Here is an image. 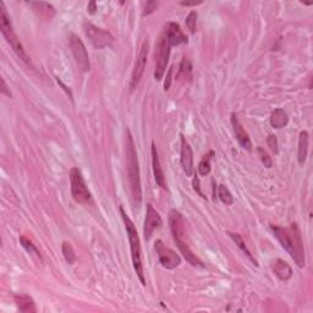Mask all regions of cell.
<instances>
[{
    "mask_svg": "<svg viewBox=\"0 0 313 313\" xmlns=\"http://www.w3.org/2000/svg\"><path fill=\"white\" fill-rule=\"evenodd\" d=\"M88 13L91 15H94L97 13V10H98V8H97V3L96 2H91L88 3V7H87Z\"/></svg>",
    "mask_w": 313,
    "mask_h": 313,
    "instance_id": "cell-35",
    "label": "cell"
},
{
    "mask_svg": "<svg viewBox=\"0 0 313 313\" xmlns=\"http://www.w3.org/2000/svg\"><path fill=\"white\" fill-rule=\"evenodd\" d=\"M62 251L64 254V258H65V261L69 264H74L76 261V253L74 247H72V245L70 244V242H63L62 245Z\"/></svg>",
    "mask_w": 313,
    "mask_h": 313,
    "instance_id": "cell-28",
    "label": "cell"
},
{
    "mask_svg": "<svg viewBox=\"0 0 313 313\" xmlns=\"http://www.w3.org/2000/svg\"><path fill=\"white\" fill-rule=\"evenodd\" d=\"M192 77V64L187 58H184L180 64V68H179V72L176 75L178 80H184V81H190Z\"/></svg>",
    "mask_w": 313,
    "mask_h": 313,
    "instance_id": "cell-24",
    "label": "cell"
},
{
    "mask_svg": "<svg viewBox=\"0 0 313 313\" xmlns=\"http://www.w3.org/2000/svg\"><path fill=\"white\" fill-rule=\"evenodd\" d=\"M83 31L91 41V43L93 44V47L97 48V49L110 47L114 43V37L111 36L110 32L105 31V30L100 29V27L94 26L92 23L84 22Z\"/></svg>",
    "mask_w": 313,
    "mask_h": 313,
    "instance_id": "cell-8",
    "label": "cell"
},
{
    "mask_svg": "<svg viewBox=\"0 0 313 313\" xmlns=\"http://www.w3.org/2000/svg\"><path fill=\"white\" fill-rule=\"evenodd\" d=\"M119 211H120L121 218H123L124 224H125L127 238H129L130 248H131V258H132L133 269H135L136 274H137L141 284L144 285V287H146L144 263H142V247H141V241H139L138 233H137V230H136V226H135V224H133V221L127 217L126 212L124 211L123 206L119 207Z\"/></svg>",
    "mask_w": 313,
    "mask_h": 313,
    "instance_id": "cell-3",
    "label": "cell"
},
{
    "mask_svg": "<svg viewBox=\"0 0 313 313\" xmlns=\"http://www.w3.org/2000/svg\"><path fill=\"white\" fill-rule=\"evenodd\" d=\"M257 152H258V154H260L261 160H262V163L264 164V166H266V168H272V166H273V160H272V158L268 156V153H267V152L264 151L262 147H258L257 148Z\"/></svg>",
    "mask_w": 313,
    "mask_h": 313,
    "instance_id": "cell-30",
    "label": "cell"
},
{
    "mask_svg": "<svg viewBox=\"0 0 313 313\" xmlns=\"http://www.w3.org/2000/svg\"><path fill=\"white\" fill-rule=\"evenodd\" d=\"M272 268L276 278L280 279L282 281H287L293 276V269H291L290 264L282 260H275L273 262Z\"/></svg>",
    "mask_w": 313,
    "mask_h": 313,
    "instance_id": "cell-19",
    "label": "cell"
},
{
    "mask_svg": "<svg viewBox=\"0 0 313 313\" xmlns=\"http://www.w3.org/2000/svg\"><path fill=\"white\" fill-rule=\"evenodd\" d=\"M289 118L288 114L282 109H275L270 115V125L274 129H282L288 125Z\"/></svg>",
    "mask_w": 313,
    "mask_h": 313,
    "instance_id": "cell-22",
    "label": "cell"
},
{
    "mask_svg": "<svg viewBox=\"0 0 313 313\" xmlns=\"http://www.w3.org/2000/svg\"><path fill=\"white\" fill-rule=\"evenodd\" d=\"M56 81H58V83H59V84H60V86H63V88H64V90H65V91H66V92H68V93H69L70 98H72V93H71V91H70V90H69V88H68V87H66V86H65V84H64L62 81H60V80H59V78H56Z\"/></svg>",
    "mask_w": 313,
    "mask_h": 313,
    "instance_id": "cell-38",
    "label": "cell"
},
{
    "mask_svg": "<svg viewBox=\"0 0 313 313\" xmlns=\"http://www.w3.org/2000/svg\"><path fill=\"white\" fill-rule=\"evenodd\" d=\"M154 250L157 252L158 260L162 267L166 269H174L181 264V258L172 248L166 247L162 240H157L154 244Z\"/></svg>",
    "mask_w": 313,
    "mask_h": 313,
    "instance_id": "cell-9",
    "label": "cell"
},
{
    "mask_svg": "<svg viewBox=\"0 0 313 313\" xmlns=\"http://www.w3.org/2000/svg\"><path fill=\"white\" fill-rule=\"evenodd\" d=\"M158 7L157 2H147L145 5L144 13H142V16H148V15L153 14L156 11V9Z\"/></svg>",
    "mask_w": 313,
    "mask_h": 313,
    "instance_id": "cell-31",
    "label": "cell"
},
{
    "mask_svg": "<svg viewBox=\"0 0 313 313\" xmlns=\"http://www.w3.org/2000/svg\"><path fill=\"white\" fill-rule=\"evenodd\" d=\"M218 196H219V200L225 206H232L234 203L233 194L225 185H219V186H218Z\"/></svg>",
    "mask_w": 313,
    "mask_h": 313,
    "instance_id": "cell-27",
    "label": "cell"
},
{
    "mask_svg": "<svg viewBox=\"0 0 313 313\" xmlns=\"http://www.w3.org/2000/svg\"><path fill=\"white\" fill-rule=\"evenodd\" d=\"M267 144H268L269 148L272 150L274 153H278V139H276L275 135H269V137L267 138Z\"/></svg>",
    "mask_w": 313,
    "mask_h": 313,
    "instance_id": "cell-32",
    "label": "cell"
},
{
    "mask_svg": "<svg viewBox=\"0 0 313 313\" xmlns=\"http://www.w3.org/2000/svg\"><path fill=\"white\" fill-rule=\"evenodd\" d=\"M172 47H178L180 44H187V36L182 32L181 27L176 22H168L163 30Z\"/></svg>",
    "mask_w": 313,
    "mask_h": 313,
    "instance_id": "cell-12",
    "label": "cell"
},
{
    "mask_svg": "<svg viewBox=\"0 0 313 313\" xmlns=\"http://www.w3.org/2000/svg\"><path fill=\"white\" fill-rule=\"evenodd\" d=\"M308 144L309 136L307 131H301L299 136V150H297V159L301 165H303L306 162L307 153H308Z\"/></svg>",
    "mask_w": 313,
    "mask_h": 313,
    "instance_id": "cell-21",
    "label": "cell"
},
{
    "mask_svg": "<svg viewBox=\"0 0 313 313\" xmlns=\"http://www.w3.org/2000/svg\"><path fill=\"white\" fill-rule=\"evenodd\" d=\"M170 48L172 45L168 42L165 32L162 31L159 38L156 44V51H154V78L157 81H162L164 74H165L166 65L169 63L170 56Z\"/></svg>",
    "mask_w": 313,
    "mask_h": 313,
    "instance_id": "cell-5",
    "label": "cell"
},
{
    "mask_svg": "<svg viewBox=\"0 0 313 313\" xmlns=\"http://www.w3.org/2000/svg\"><path fill=\"white\" fill-rule=\"evenodd\" d=\"M172 72H173V69H170L169 74H168V81H165V84H164V90H169L170 87V82H172V78H170V76H172Z\"/></svg>",
    "mask_w": 313,
    "mask_h": 313,
    "instance_id": "cell-37",
    "label": "cell"
},
{
    "mask_svg": "<svg viewBox=\"0 0 313 313\" xmlns=\"http://www.w3.org/2000/svg\"><path fill=\"white\" fill-rule=\"evenodd\" d=\"M15 303H16L17 308L23 313H35L37 312V307H36L35 301L31 296L26 294H17L14 296Z\"/></svg>",
    "mask_w": 313,
    "mask_h": 313,
    "instance_id": "cell-18",
    "label": "cell"
},
{
    "mask_svg": "<svg viewBox=\"0 0 313 313\" xmlns=\"http://www.w3.org/2000/svg\"><path fill=\"white\" fill-rule=\"evenodd\" d=\"M148 49H150V43H148V41H145L144 44H142L141 49H139L137 58H136L135 66H133L132 70L131 81H130V90L131 91H133L138 86V83L141 82L142 76H144L146 65H147Z\"/></svg>",
    "mask_w": 313,
    "mask_h": 313,
    "instance_id": "cell-10",
    "label": "cell"
},
{
    "mask_svg": "<svg viewBox=\"0 0 313 313\" xmlns=\"http://www.w3.org/2000/svg\"><path fill=\"white\" fill-rule=\"evenodd\" d=\"M163 225V220L160 214L158 213L152 205H147V212H146L144 235L146 241H150L156 230L159 229Z\"/></svg>",
    "mask_w": 313,
    "mask_h": 313,
    "instance_id": "cell-11",
    "label": "cell"
},
{
    "mask_svg": "<svg viewBox=\"0 0 313 313\" xmlns=\"http://www.w3.org/2000/svg\"><path fill=\"white\" fill-rule=\"evenodd\" d=\"M0 29H2V35L7 39L8 44L13 48V50L16 53V55L20 58L21 62H23L27 66H32L31 59L27 55V53L23 49V45L21 44L19 37L14 32L13 25H11L10 16H9L7 8L4 3H0Z\"/></svg>",
    "mask_w": 313,
    "mask_h": 313,
    "instance_id": "cell-4",
    "label": "cell"
},
{
    "mask_svg": "<svg viewBox=\"0 0 313 313\" xmlns=\"http://www.w3.org/2000/svg\"><path fill=\"white\" fill-rule=\"evenodd\" d=\"M232 125H233L234 133H235V137L236 139H238L239 145L241 146L244 150L251 151L252 144H251L250 136H248L247 131H246V130L244 129V126L241 125V123H240L238 117H236L235 114L232 115Z\"/></svg>",
    "mask_w": 313,
    "mask_h": 313,
    "instance_id": "cell-15",
    "label": "cell"
},
{
    "mask_svg": "<svg viewBox=\"0 0 313 313\" xmlns=\"http://www.w3.org/2000/svg\"><path fill=\"white\" fill-rule=\"evenodd\" d=\"M151 156H152V165H153V174H154V180H156L158 186H160L164 190H166V181H165V175L160 165L159 156H158V151L156 147V144L152 142L151 147Z\"/></svg>",
    "mask_w": 313,
    "mask_h": 313,
    "instance_id": "cell-16",
    "label": "cell"
},
{
    "mask_svg": "<svg viewBox=\"0 0 313 313\" xmlns=\"http://www.w3.org/2000/svg\"><path fill=\"white\" fill-rule=\"evenodd\" d=\"M69 44L70 49H71L72 55H74L76 65L82 72H88L91 70V63H90V55L86 49V45L83 44L82 39L76 36L75 33H71L69 36Z\"/></svg>",
    "mask_w": 313,
    "mask_h": 313,
    "instance_id": "cell-7",
    "label": "cell"
},
{
    "mask_svg": "<svg viewBox=\"0 0 313 313\" xmlns=\"http://www.w3.org/2000/svg\"><path fill=\"white\" fill-rule=\"evenodd\" d=\"M174 241H175L176 246H178L179 251L181 252L182 256L185 257V260H186L187 262L191 264V266L200 267V268H205V263H203L202 261H201L200 258L197 257L192 251H191V248L188 247V245L184 241V240L176 238V239H174Z\"/></svg>",
    "mask_w": 313,
    "mask_h": 313,
    "instance_id": "cell-17",
    "label": "cell"
},
{
    "mask_svg": "<svg viewBox=\"0 0 313 313\" xmlns=\"http://www.w3.org/2000/svg\"><path fill=\"white\" fill-rule=\"evenodd\" d=\"M214 156V151H209L205 157L202 158L198 164V173L201 176H207L211 173V159Z\"/></svg>",
    "mask_w": 313,
    "mask_h": 313,
    "instance_id": "cell-25",
    "label": "cell"
},
{
    "mask_svg": "<svg viewBox=\"0 0 313 313\" xmlns=\"http://www.w3.org/2000/svg\"><path fill=\"white\" fill-rule=\"evenodd\" d=\"M203 2H192V3H188V2H182L180 4L182 7H196V5H201Z\"/></svg>",
    "mask_w": 313,
    "mask_h": 313,
    "instance_id": "cell-36",
    "label": "cell"
},
{
    "mask_svg": "<svg viewBox=\"0 0 313 313\" xmlns=\"http://www.w3.org/2000/svg\"><path fill=\"white\" fill-rule=\"evenodd\" d=\"M227 234H229V236H230V238L233 239V241L235 242V245L238 246V247L240 248V250L242 251V253H244L245 256L247 257L248 260H250L251 262L254 264V266L258 267V262H257V260H256V258H254L253 256H252L251 251L248 250V248H247V246H246L245 241H244V239L241 238V235H239V234H236V233H227Z\"/></svg>",
    "mask_w": 313,
    "mask_h": 313,
    "instance_id": "cell-23",
    "label": "cell"
},
{
    "mask_svg": "<svg viewBox=\"0 0 313 313\" xmlns=\"http://www.w3.org/2000/svg\"><path fill=\"white\" fill-rule=\"evenodd\" d=\"M70 185H71V194L77 203L84 205L92 198L90 190H88L83 175L78 168H72L70 170Z\"/></svg>",
    "mask_w": 313,
    "mask_h": 313,
    "instance_id": "cell-6",
    "label": "cell"
},
{
    "mask_svg": "<svg viewBox=\"0 0 313 313\" xmlns=\"http://www.w3.org/2000/svg\"><path fill=\"white\" fill-rule=\"evenodd\" d=\"M125 139V153H126V169L127 178H129L130 191H131V200L135 208H139L142 205V184L141 174H139L138 156L136 152L135 142L129 129H126Z\"/></svg>",
    "mask_w": 313,
    "mask_h": 313,
    "instance_id": "cell-2",
    "label": "cell"
},
{
    "mask_svg": "<svg viewBox=\"0 0 313 313\" xmlns=\"http://www.w3.org/2000/svg\"><path fill=\"white\" fill-rule=\"evenodd\" d=\"M30 5L35 10V13L44 20H51L54 15H55V9L49 3H30Z\"/></svg>",
    "mask_w": 313,
    "mask_h": 313,
    "instance_id": "cell-20",
    "label": "cell"
},
{
    "mask_svg": "<svg viewBox=\"0 0 313 313\" xmlns=\"http://www.w3.org/2000/svg\"><path fill=\"white\" fill-rule=\"evenodd\" d=\"M0 92H2V94H4V96L11 97V92H10V90L8 88L7 83H5L4 78H2V88H0Z\"/></svg>",
    "mask_w": 313,
    "mask_h": 313,
    "instance_id": "cell-33",
    "label": "cell"
},
{
    "mask_svg": "<svg viewBox=\"0 0 313 313\" xmlns=\"http://www.w3.org/2000/svg\"><path fill=\"white\" fill-rule=\"evenodd\" d=\"M169 225L170 230H172L173 238H184L185 230H186V221H185L180 212L176 211V209H172L169 212Z\"/></svg>",
    "mask_w": 313,
    "mask_h": 313,
    "instance_id": "cell-14",
    "label": "cell"
},
{
    "mask_svg": "<svg viewBox=\"0 0 313 313\" xmlns=\"http://www.w3.org/2000/svg\"><path fill=\"white\" fill-rule=\"evenodd\" d=\"M193 188H194V191H196V192L198 193L201 197H203V198H206V196L202 193V191H201L200 180H198V178H197V176H196V178H194V180H193Z\"/></svg>",
    "mask_w": 313,
    "mask_h": 313,
    "instance_id": "cell-34",
    "label": "cell"
},
{
    "mask_svg": "<svg viewBox=\"0 0 313 313\" xmlns=\"http://www.w3.org/2000/svg\"><path fill=\"white\" fill-rule=\"evenodd\" d=\"M197 19H198V15H197L196 11H191V13L187 15L186 20H185V23H186L188 31L192 33V35H194L197 31Z\"/></svg>",
    "mask_w": 313,
    "mask_h": 313,
    "instance_id": "cell-29",
    "label": "cell"
},
{
    "mask_svg": "<svg viewBox=\"0 0 313 313\" xmlns=\"http://www.w3.org/2000/svg\"><path fill=\"white\" fill-rule=\"evenodd\" d=\"M273 234L280 242L285 251L290 254L291 258L295 261V263L302 268L305 267V248H303L302 235H301V230L296 223L290 224L289 226H276L270 225Z\"/></svg>",
    "mask_w": 313,
    "mask_h": 313,
    "instance_id": "cell-1",
    "label": "cell"
},
{
    "mask_svg": "<svg viewBox=\"0 0 313 313\" xmlns=\"http://www.w3.org/2000/svg\"><path fill=\"white\" fill-rule=\"evenodd\" d=\"M20 244L21 246H22L25 250L29 252L30 254H33V256H36L37 258H39V260L42 261V256H41V252H39V250L37 248V246H36L33 242L31 241L30 239H27L26 236H20Z\"/></svg>",
    "mask_w": 313,
    "mask_h": 313,
    "instance_id": "cell-26",
    "label": "cell"
},
{
    "mask_svg": "<svg viewBox=\"0 0 313 313\" xmlns=\"http://www.w3.org/2000/svg\"><path fill=\"white\" fill-rule=\"evenodd\" d=\"M181 166L186 176H192L193 174V152L192 148L184 135H181V153H180Z\"/></svg>",
    "mask_w": 313,
    "mask_h": 313,
    "instance_id": "cell-13",
    "label": "cell"
}]
</instances>
